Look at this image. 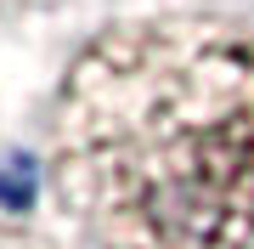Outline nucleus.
Wrapping results in <instances>:
<instances>
[{"mask_svg": "<svg viewBox=\"0 0 254 249\" xmlns=\"http://www.w3.org/2000/svg\"><path fill=\"white\" fill-rule=\"evenodd\" d=\"M51 187L96 249L254 238V34L130 17L73 57L51 108Z\"/></svg>", "mask_w": 254, "mask_h": 249, "instance_id": "f257e3e1", "label": "nucleus"}, {"mask_svg": "<svg viewBox=\"0 0 254 249\" xmlns=\"http://www.w3.org/2000/svg\"><path fill=\"white\" fill-rule=\"evenodd\" d=\"M6 6H28V0H0V11H6Z\"/></svg>", "mask_w": 254, "mask_h": 249, "instance_id": "f03ea898", "label": "nucleus"}]
</instances>
